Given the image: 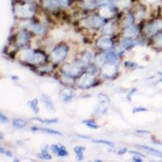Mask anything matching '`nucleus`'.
Segmentation results:
<instances>
[{
  "label": "nucleus",
  "instance_id": "1",
  "mask_svg": "<svg viewBox=\"0 0 162 162\" xmlns=\"http://www.w3.org/2000/svg\"><path fill=\"white\" fill-rule=\"evenodd\" d=\"M14 10L17 17L21 19H28L34 16L36 8L33 3H25L24 4H16Z\"/></svg>",
  "mask_w": 162,
  "mask_h": 162
},
{
  "label": "nucleus",
  "instance_id": "2",
  "mask_svg": "<svg viewBox=\"0 0 162 162\" xmlns=\"http://www.w3.org/2000/svg\"><path fill=\"white\" fill-rule=\"evenodd\" d=\"M23 55L24 59L32 64H43L46 60V54L39 50H34V51L26 50Z\"/></svg>",
  "mask_w": 162,
  "mask_h": 162
},
{
  "label": "nucleus",
  "instance_id": "3",
  "mask_svg": "<svg viewBox=\"0 0 162 162\" xmlns=\"http://www.w3.org/2000/svg\"><path fill=\"white\" fill-rule=\"evenodd\" d=\"M62 71L66 78L73 79L78 77L82 73V67L77 62L67 63L62 67Z\"/></svg>",
  "mask_w": 162,
  "mask_h": 162
},
{
  "label": "nucleus",
  "instance_id": "4",
  "mask_svg": "<svg viewBox=\"0 0 162 162\" xmlns=\"http://www.w3.org/2000/svg\"><path fill=\"white\" fill-rule=\"evenodd\" d=\"M68 47L66 44H59L50 53V59L54 62H62L67 58Z\"/></svg>",
  "mask_w": 162,
  "mask_h": 162
},
{
  "label": "nucleus",
  "instance_id": "5",
  "mask_svg": "<svg viewBox=\"0 0 162 162\" xmlns=\"http://www.w3.org/2000/svg\"><path fill=\"white\" fill-rule=\"evenodd\" d=\"M96 85V80L93 75L87 73L80 76L79 80V87L82 89H87Z\"/></svg>",
  "mask_w": 162,
  "mask_h": 162
},
{
  "label": "nucleus",
  "instance_id": "6",
  "mask_svg": "<svg viewBox=\"0 0 162 162\" xmlns=\"http://www.w3.org/2000/svg\"><path fill=\"white\" fill-rule=\"evenodd\" d=\"M162 28V21L160 20H157V21H152L150 23H148L146 25L144 26V33L148 36H152L154 35L156 33H158L159 30Z\"/></svg>",
  "mask_w": 162,
  "mask_h": 162
},
{
  "label": "nucleus",
  "instance_id": "7",
  "mask_svg": "<svg viewBox=\"0 0 162 162\" xmlns=\"http://www.w3.org/2000/svg\"><path fill=\"white\" fill-rule=\"evenodd\" d=\"M117 72H118V66L116 64L106 63L102 66L101 75L106 79H110V78L113 77L117 74Z\"/></svg>",
  "mask_w": 162,
  "mask_h": 162
},
{
  "label": "nucleus",
  "instance_id": "8",
  "mask_svg": "<svg viewBox=\"0 0 162 162\" xmlns=\"http://www.w3.org/2000/svg\"><path fill=\"white\" fill-rule=\"evenodd\" d=\"M116 10L113 4L106 3L101 5L100 8V15L103 18H110L115 15Z\"/></svg>",
  "mask_w": 162,
  "mask_h": 162
},
{
  "label": "nucleus",
  "instance_id": "9",
  "mask_svg": "<svg viewBox=\"0 0 162 162\" xmlns=\"http://www.w3.org/2000/svg\"><path fill=\"white\" fill-rule=\"evenodd\" d=\"M29 34L28 32L21 31L16 37V44L18 47H22L25 46L29 41Z\"/></svg>",
  "mask_w": 162,
  "mask_h": 162
},
{
  "label": "nucleus",
  "instance_id": "10",
  "mask_svg": "<svg viewBox=\"0 0 162 162\" xmlns=\"http://www.w3.org/2000/svg\"><path fill=\"white\" fill-rule=\"evenodd\" d=\"M97 46L100 49H104V50H108L113 47V42L109 37H101V38L98 39L97 41Z\"/></svg>",
  "mask_w": 162,
  "mask_h": 162
},
{
  "label": "nucleus",
  "instance_id": "11",
  "mask_svg": "<svg viewBox=\"0 0 162 162\" xmlns=\"http://www.w3.org/2000/svg\"><path fill=\"white\" fill-rule=\"evenodd\" d=\"M139 41H138V40H133L131 37H125L124 38L121 40V46L122 49H131L133 47L139 44Z\"/></svg>",
  "mask_w": 162,
  "mask_h": 162
},
{
  "label": "nucleus",
  "instance_id": "12",
  "mask_svg": "<svg viewBox=\"0 0 162 162\" xmlns=\"http://www.w3.org/2000/svg\"><path fill=\"white\" fill-rule=\"evenodd\" d=\"M87 24H88V25L90 26L91 28H100L101 26L104 25V24H105V19L101 17V16H93L88 20Z\"/></svg>",
  "mask_w": 162,
  "mask_h": 162
},
{
  "label": "nucleus",
  "instance_id": "13",
  "mask_svg": "<svg viewBox=\"0 0 162 162\" xmlns=\"http://www.w3.org/2000/svg\"><path fill=\"white\" fill-rule=\"evenodd\" d=\"M52 152L55 153L59 157H67L68 152L63 145L61 144H53L51 146Z\"/></svg>",
  "mask_w": 162,
  "mask_h": 162
},
{
  "label": "nucleus",
  "instance_id": "14",
  "mask_svg": "<svg viewBox=\"0 0 162 162\" xmlns=\"http://www.w3.org/2000/svg\"><path fill=\"white\" fill-rule=\"evenodd\" d=\"M104 4V0H84V8L88 10H93L97 7Z\"/></svg>",
  "mask_w": 162,
  "mask_h": 162
},
{
  "label": "nucleus",
  "instance_id": "15",
  "mask_svg": "<svg viewBox=\"0 0 162 162\" xmlns=\"http://www.w3.org/2000/svg\"><path fill=\"white\" fill-rule=\"evenodd\" d=\"M42 4L44 8L48 10H55L61 7L58 0H43Z\"/></svg>",
  "mask_w": 162,
  "mask_h": 162
},
{
  "label": "nucleus",
  "instance_id": "16",
  "mask_svg": "<svg viewBox=\"0 0 162 162\" xmlns=\"http://www.w3.org/2000/svg\"><path fill=\"white\" fill-rule=\"evenodd\" d=\"M104 58L106 60V63H112V64H116V62L119 59L118 54H116L113 51H108L104 54Z\"/></svg>",
  "mask_w": 162,
  "mask_h": 162
},
{
  "label": "nucleus",
  "instance_id": "17",
  "mask_svg": "<svg viewBox=\"0 0 162 162\" xmlns=\"http://www.w3.org/2000/svg\"><path fill=\"white\" fill-rule=\"evenodd\" d=\"M60 96L64 101H69L74 97V92L71 88H63L60 92Z\"/></svg>",
  "mask_w": 162,
  "mask_h": 162
},
{
  "label": "nucleus",
  "instance_id": "18",
  "mask_svg": "<svg viewBox=\"0 0 162 162\" xmlns=\"http://www.w3.org/2000/svg\"><path fill=\"white\" fill-rule=\"evenodd\" d=\"M93 59H94V57H93V54L91 53V52H84L83 55L81 56V64L84 65H88L90 64L91 62H93Z\"/></svg>",
  "mask_w": 162,
  "mask_h": 162
},
{
  "label": "nucleus",
  "instance_id": "19",
  "mask_svg": "<svg viewBox=\"0 0 162 162\" xmlns=\"http://www.w3.org/2000/svg\"><path fill=\"white\" fill-rule=\"evenodd\" d=\"M41 99L42 100V102L44 103V105L46 106V108L47 110H54V103H53L52 100L48 96L45 95V94H41Z\"/></svg>",
  "mask_w": 162,
  "mask_h": 162
},
{
  "label": "nucleus",
  "instance_id": "20",
  "mask_svg": "<svg viewBox=\"0 0 162 162\" xmlns=\"http://www.w3.org/2000/svg\"><path fill=\"white\" fill-rule=\"evenodd\" d=\"M139 33V28L137 26L131 25L129 27H126L124 32L125 37H132L136 36L137 34Z\"/></svg>",
  "mask_w": 162,
  "mask_h": 162
},
{
  "label": "nucleus",
  "instance_id": "21",
  "mask_svg": "<svg viewBox=\"0 0 162 162\" xmlns=\"http://www.w3.org/2000/svg\"><path fill=\"white\" fill-rule=\"evenodd\" d=\"M28 28L32 32H33V33H35L37 34H42L45 32V28L41 24H40L31 23L30 24H28Z\"/></svg>",
  "mask_w": 162,
  "mask_h": 162
},
{
  "label": "nucleus",
  "instance_id": "22",
  "mask_svg": "<svg viewBox=\"0 0 162 162\" xmlns=\"http://www.w3.org/2000/svg\"><path fill=\"white\" fill-rule=\"evenodd\" d=\"M153 43H154L155 47L158 49L162 48V32H158L154 35L153 37Z\"/></svg>",
  "mask_w": 162,
  "mask_h": 162
},
{
  "label": "nucleus",
  "instance_id": "23",
  "mask_svg": "<svg viewBox=\"0 0 162 162\" xmlns=\"http://www.w3.org/2000/svg\"><path fill=\"white\" fill-rule=\"evenodd\" d=\"M139 146L140 147V148H142L143 149L148 151V152H149V153H151V154L154 155L156 157L162 158V152L158 151V150L155 149V148H150V147L148 146H145V145H139Z\"/></svg>",
  "mask_w": 162,
  "mask_h": 162
},
{
  "label": "nucleus",
  "instance_id": "24",
  "mask_svg": "<svg viewBox=\"0 0 162 162\" xmlns=\"http://www.w3.org/2000/svg\"><path fill=\"white\" fill-rule=\"evenodd\" d=\"M85 150V148L83 146H76L74 148V151H75V153L76 155V160H82L83 158H84V154L83 152Z\"/></svg>",
  "mask_w": 162,
  "mask_h": 162
},
{
  "label": "nucleus",
  "instance_id": "25",
  "mask_svg": "<svg viewBox=\"0 0 162 162\" xmlns=\"http://www.w3.org/2000/svg\"><path fill=\"white\" fill-rule=\"evenodd\" d=\"M28 106L30 107L33 112L35 114L37 113H38L39 112V108H38V100L35 98L33 100H30V101H28Z\"/></svg>",
  "mask_w": 162,
  "mask_h": 162
},
{
  "label": "nucleus",
  "instance_id": "26",
  "mask_svg": "<svg viewBox=\"0 0 162 162\" xmlns=\"http://www.w3.org/2000/svg\"><path fill=\"white\" fill-rule=\"evenodd\" d=\"M26 124H27V122L23 120V119H16L12 120V126H14L15 128H24V127L26 126Z\"/></svg>",
  "mask_w": 162,
  "mask_h": 162
},
{
  "label": "nucleus",
  "instance_id": "27",
  "mask_svg": "<svg viewBox=\"0 0 162 162\" xmlns=\"http://www.w3.org/2000/svg\"><path fill=\"white\" fill-rule=\"evenodd\" d=\"M113 33V24L111 23H107L105 24L104 26V28H103L102 33L104 35H106V36H110V35H112Z\"/></svg>",
  "mask_w": 162,
  "mask_h": 162
},
{
  "label": "nucleus",
  "instance_id": "28",
  "mask_svg": "<svg viewBox=\"0 0 162 162\" xmlns=\"http://www.w3.org/2000/svg\"><path fill=\"white\" fill-rule=\"evenodd\" d=\"M134 21V16L131 13H128L126 16V17H125V19H124V26H125V28L133 25Z\"/></svg>",
  "mask_w": 162,
  "mask_h": 162
},
{
  "label": "nucleus",
  "instance_id": "29",
  "mask_svg": "<svg viewBox=\"0 0 162 162\" xmlns=\"http://www.w3.org/2000/svg\"><path fill=\"white\" fill-rule=\"evenodd\" d=\"M38 157L41 158L42 160H50L51 156L48 153V146H45L41 150V153L38 155Z\"/></svg>",
  "mask_w": 162,
  "mask_h": 162
},
{
  "label": "nucleus",
  "instance_id": "30",
  "mask_svg": "<svg viewBox=\"0 0 162 162\" xmlns=\"http://www.w3.org/2000/svg\"><path fill=\"white\" fill-rule=\"evenodd\" d=\"M131 5V1L130 0H119L117 3V7L122 10L128 8L129 6Z\"/></svg>",
  "mask_w": 162,
  "mask_h": 162
},
{
  "label": "nucleus",
  "instance_id": "31",
  "mask_svg": "<svg viewBox=\"0 0 162 162\" xmlns=\"http://www.w3.org/2000/svg\"><path fill=\"white\" fill-rule=\"evenodd\" d=\"M34 120L42 122V123H47V124H52V123H57L59 122L58 119H41L39 118H34Z\"/></svg>",
  "mask_w": 162,
  "mask_h": 162
},
{
  "label": "nucleus",
  "instance_id": "32",
  "mask_svg": "<svg viewBox=\"0 0 162 162\" xmlns=\"http://www.w3.org/2000/svg\"><path fill=\"white\" fill-rule=\"evenodd\" d=\"M40 131H43L46 134H49V135H62V133H60L59 131H55V130H52V129L49 128H41L39 129Z\"/></svg>",
  "mask_w": 162,
  "mask_h": 162
},
{
  "label": "nucleus",
  "instance_id": "33",
  "mask_svg": "<svg viewBox=\"0 0 162 162\" xmlns=\"http://www.w3.org/2000/svg\"><path fill=\"white\" fill-rule=\"evenodd\" d=\"M93 143H96V144H105V145H107V146L111 147V148H113V147L114 146V144H113V142L105 140V139H93Z\"/></svg>",
  "mask_w": 162,
  "mask_h": 162
},
{
  "label": "nucleus",
  "instance_id": "34",
  "mask_svg": "<svg viewBox=\"0 0 162 162\" xmlns=\"http://www.w3.org/2000/svg\"><path fill=\"white\" fill-rule=\"evenodd\" d=\"M83 122L86 124V126L91 129H98L99 128V126H98V125H97V124H96L93 121H92V120H85V121H84Z\"/></svg>",
  "mask_w": 162,
  "mask_h": 162
},
{
  "label": "nucleus",
  "instance_id": "35",
  "mask_svg": "<svg viewBox=\"0 0 162 162\" xmlns=\"http://www.w3.org/2000/svg\"><path fill=\"white\" fill-rule=\"evenodd\" d=\"M98 100L100 101V103L101 104H108L110 102V99L107 96L104 95V94H100V95L98 96Z\"/></svg>",
  "mask_w": 162,
  "mask_h": 162
},
{
  "label": "nucleus",
  "instance_id": "36",
  "mask_svg": "<svg viewBox=\"0 0 162 162\" xmlns=\"http://www.w3.org/2000/svg\"><path fill=\"white\" fill-rule=\"evenodd\" d=\"M125 66H126V67H128V68H131V69H135L137 67H140L139 65L136 64L135 62H128V61L125 62Z\"/></svg>",
  "mask_w": 162,
  "mask_h": 162
},
{
  "label": "nucleus",
  "instance_id": "37",
  "mask_svg": "<svg viewBox=\"0 0 162 162\" xmlns=\"http://www.w3.org/2000/svg\"><path fill=\"white\" fill-rule=\"evenodd\" d=\"M60 3V6L61 7H63V8H67L70 5L71 3V0H58Z\"/></svg>",
  "mask_w": 162,
  "mask_h": 162
},
{
  "label": "nucleus",
  "instance_id": "38",
  "mask_svg": "<svg viewBox=\"0 0 162 162\" xmlns=\"http://www.w3.org/2000/svg\"><path fill=\"white\" fill-rule=\"evenodd\" d=\"M146 111H148V110L144 107H135L133 110V113H140V112H146Z\"/></svg>",
  "mask_w": 162,
  "mask_h": 162
},
{
  "label": "nucleus",
  "instance_id": "39",
  "mask_svg": "<svg viewBox=\"0 0 162 162\" xmlns=\"http://www.w3.org/2000/svg\"><path fill=\"white\" fill-rule=\"evenodd\" d=\"M87 73L93 75V74L96 72V67H94V66H92V65H91V66H88L87 68Z\"/></svg>",
  "mask_w": 162,
  "mask_h": 162
},
{
  "label": "nucleus",
  "instance_id": "40",
  "mask_svg": "<svg viewBox=\"0 0 162 162\" xmlns=\"http://www.w3.org/2000/svg\"><path fill=\"white\" fill-rule=\"evenodd\" d=\"M135 92H137L136 87H134V88H132V89H131V90L130 91V93H129L128 95H127V99H128V100H131V96L134 95V93H135Z\"/></svg>",
  "mask_w": 162,
  "mask_h": 162
},
{
  "label": "nucleus",
  "instance_id": "41",
  "mask_svg": "<svg viewBox=\"0 0 162 162\" xmlns=\"http://www.w3.org/2000/svg\"><path fill=\"white\" fill-rule=\"evenodd\" d=\"M0 121H1V122H3V123H5V122H7L8 121V119L3 113H0Z\"/></svg>",
  "mask_w": 162,
  "mask_h": 162
},
{
  "label": "nucleus",
  "instance_id": "42",
  "mask_svg": "<svg viewBox=\"0 0 162 162\" xmlns=\"http://www.w3.org/2000/svg\"><path fill=\"white\" fill-rule=\"evenodd\" d=\"M144 14H145V11L139 10L138 11V12H137L136 16L137 17H139V18H143L144 16Z\"/></svg>",
  "mask_w": 162,
  "mask_h": 162
},
{
  "label": "nucleus",
  "instance_id": "43",
  "mask_svg": "<svg viewBox=\"0 0 162 162\" xmlns=\"http://www.w3.org/2000/svg\"><path fill=\"white\" fill-rule=\"evenodd\" d=\"M126 151H127V149H126V148H120V149L119 150V152H118V153H119V155L125 154V153L126 152Z\"/></svg>",
  "mask_w": 162,
  "mask_h": 162
},
{
  "label": "nucleus",
  "instance_id": "44",
  "mask_svg": "<svg viewBox=\"0 0 162 162\" xmlns=\"http://www.w3.org/2000/svg\"><path fill=\"white\" fill-rule=\"evenodd\" d=\"M142 157H139V156H135L134 157H133V160L134 161H136V162H142L143 161V159H141Z\"/></svg>",
  "mask_w": 162,
  "mask_h": 162
},
{
  "label": "nucleus",
  "instance_id": "45",
  "mask_svg": "<svg viewBox=\"0 0 162 162\" xmlns=\"http://www.w3.org/2000/svg\"><path fill=\"white\" fill-rule=\"evenodd\" d=\"M130 153H131V154L136 155V156H139V157H144V155L141 154V153H139V152H134V151H130Z\"/></svg>",
  "mask_w": 162,
  "mask_h": 162
},
{
  "label": "nucleus",
  "instance_id": "46",
  "mask_svg": "<svg viewBox=\"0 0 162 162\" xmlns=\"http://www.w3.org/2000/svg\"><path fill=\"white\" fill-rule=\"evenodd\" d=\"M137 132H138V133H139V134H148V133H149V131H142V130H138V131H137Z\"/></svg>",
  "mask_w": 162,
  "mask_h": 162
},
{
  "label": "nucleus",
  "instance_id": "47",
  "mask_svg": "<svg viewBox=\"0 0 162 162\" xmlns=\"http://www.w3.org/2000/svg\"><path fill=\"white\" fill-rule=\"evenodd\" d=\"M32 131H39V128H37V127H35V126H33V127H31V129H30Z\"/></svg>",
  "mask_w": 162,
  "mask_h": 162
},
{
  "label": "nucleus",
  "instance_id": "48",
  "mask_svg": "<svg viewBox=\"0 0 162 162\" xmlns=\"http://www.w3.org/2000/svg\"><path fill=\"white\" fill-rule=\"evenodd\" d=\"M6 155H7L8 157H11V154L10 152H6Z\"/></svg>",
  "mask_w": 162,
  "mask_h": 162
},
{
  "label": "nucleus",
  "instance_id": "49",
  "mask_svg": "<svg viewBox=\"0 0 162 162\" xmlns=\"http://www.w3.org/2000/svg\"><path fill=\"white\" fill-rule=\"evenodd\" d=\"M0 152H2V153H3V147H0Z\"/></svg>",
  "mask_w": 162,
  "mask_h": 162
},
{
  "label": "nucleus",
  "instance_id": "50",
  "mask_svg": "<svg viewBox=\"0 0 162 162\" xmlns=\"http://www.w3.org/2000/svg\"><path fill=\"white\" fill-rule=\"evenodd\" d=\"M3 133H1V139H3Z\"/></svg>",
  "mask_w": 162,
  "mask_h": 162
},
{
  "label": "nucleus",
  "instance_id": "51",
  "mask_svg": "<svg viewBox=\"0 0 162 162\" xmlns=\"http://www.w3.org/2000/svg\"><path fill=\"white\" fill-rule=\"evenodd\" d=\"M159 82H161L162 83V79H160V80H159Z\"/></svg>",
  "mask_w": 162,
  "mask_h": 162
}]
</instances>
